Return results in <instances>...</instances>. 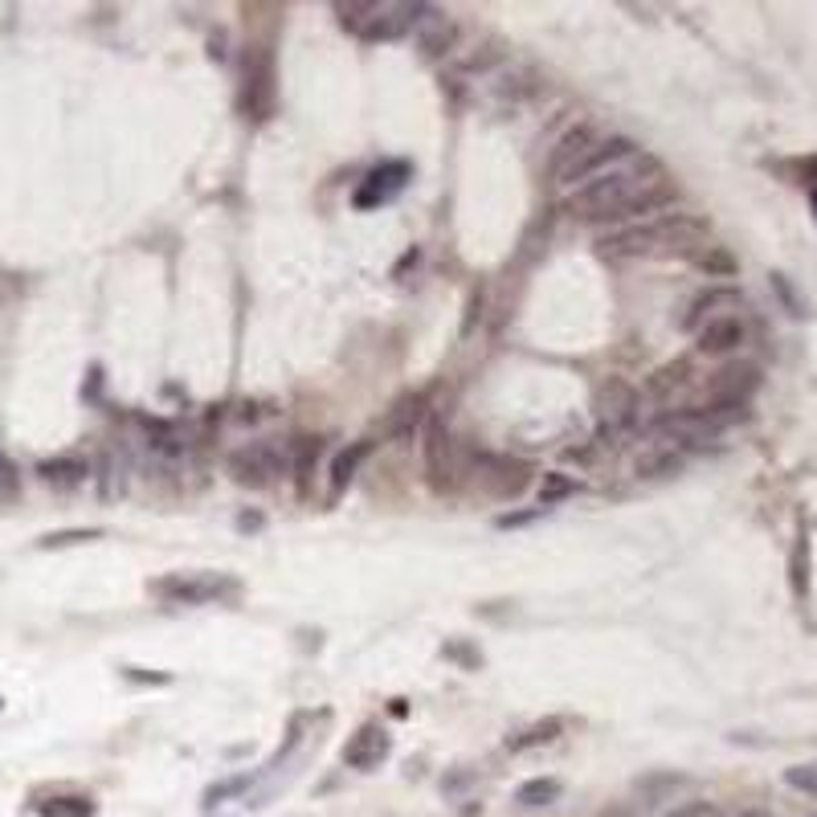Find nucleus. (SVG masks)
Instances as JSON below:
<instances>
[{"mask_svg":"<svg viewBox=\"0 0 817 817\" xmlns=\"http://www.w3.org/2000/svg\"><path fill=\"white\" fill-rule=\"evenodd\" d=\"M670 197H675V188L666 180L663 164L650 160V155H633L605 176L580 185L568 197V209L580 222H626V217H642V213L663 209Z\"/></svg>","mask_w":817,"mask_h":817,"instance_id":"nucleus-1","label":"nucleus"},{"mask_svg":"<svg viewBox=\"0 0 817 817\" xmlns=\"http://www.w3.org/2000/svg\"><path fill=\"white\" fill-rule=\"evenodd\" d=\"M703 229L691 217H675L666 213L658 222L626 225L609 238H601V254L609 257H650V254H670V250H687Z\"/></svg>","mask_w":817,"mask_h":817,"instance_id":"nucleus-2","label":"nucleus"},{"mask_svg":"<svg viewBox=\"0 0 817 817\" xmlns=\"http://www.w3.org/2000/svg\"><path fill=\"white\" fill-rule=\"evenodd\" d=\"M152 593L168 605H234L241 580L229 573H168L152 580Z\"/></svg>","mask_w":817,"mask_h":817,"instance_id":"nucleus-3","label":"nucleus"},{"mask_svg":"<svg viewBox=\"0 0 817 817\" xmlns=\"http://www.w3.org/2000/svg\"><path fill=\"white\" fill-rule=\"evenodd\" d=\"M426 4H336L340 21L364 41H397L413 34Z\"/></svg>","mask_w":817,"mask_h":817,"instance_id":"nucleus-4","label":"nucleus"},{"mask_svg":"<svg viewBox=\"0 0 817 817\" xmlns=\"http://www.w3.org/2000/svg\"><path fill=\"white\" fill-rule=\"evenodd\" d=\"M287 462H290V454H282L278 445L250 442L229 454V475H234L238 487H254L257 491V487H271L274 478L287 470Z\"/></svg>","mask_w":817,"mask_h":817,"instance_id":"nucleus-5","label":"nucleus"},{"mask_svg":"<svg viewBox=\"0 0 817 817\" xmlns=\"http://www.w3.org/2000/svg\"><path fill=\"white\" fill-rule=\"evenodd\" d=\"M638 155V143L626 136H609V139H593L585 152L568 164V172H564L561 180H568V185H577V180H596V176H605V172H613L617 164H626V160H633Z\"/></svg>","mask_w":817,"mask_h":817,"instance_id":"nucleus-6","label":"nucleus"},{"mask_svg":"<svg viewBox=\"0 0 817 817\" xmlns=\"http://www.w3.org/2000/svg\"><path fill=\"white\" fill-rule=\"evenodd\" d=\"M761 389V368L752 360H736L719 368L707 385V409H749L752 392Z\"/></svg>","mask_w":817,"mask_h":817,"instance_id":"nucleus-7","label":"nucleus"},{"mask_svg":"<svg viewBox=\"0 0 817 817\" xmlns=\"http://www.w3.org/2000/svg\"><path fill=\"white\" fill-rule=\"evenodd\" d=\"M596 417H601V433L617 438L638 422V392L626 380H609L601 397H596Z\"/></svg>","mask_w":817,"mask_h":817,"instance_id":"nucleus-8","label":"nucleus"},{"mask_svg":"<svg viewBox=\"0 0 817 817\" xmlns=\"http://www.w3.org/2000/svg\"><path fill=\"white\" fill-rule=\"evenodd\" d=\"M409 176H413V168H409L405 160H392V164H380V168H373L368 176H364V185L356 188V209H376V204H389L392 197H401V192H405Z\"/></svg>","mask_w":817,"mask_h":817,"instance_id":"nucleus-9","label":"nucleus"},{"mask_svg":"<svg viewBox=\"0 0 817 817\" xmlns=\"http://www.w3.org/2000/svg\"><path fill=\"white\" fill-rule=\"evenodd\" d=\"M389 752H392L389 732H385L380 724H364V728H356V736L343 744V765L356 768V772H373V768H380L389 761Z\"/></svg>","mask_w":817,"mask_h":817,"instance_id":"nucleus-10","label":"nucleus"},{"mask_svg":"<svg viewBox=\"0 0 817 817\" xmlns=\"http://www.w3.org/2000/svg\"><path fill=\"white\" fill-rule=\"evenodd\" d=\"M426 475L433 491H445L454 475H458V462H454V442L445 433L442 422H429L426 426Z\"/></svg>","mask_w":817,"mask_h":817,"instance_id":"nucleus-11","label":"nucleus"},{"mask_svg":"<svg viewBox=\"0 0 817 817\" xmlns=\"http://www.w3.org/2000/svg\"><path fill=\"white\" fill-rule=\"evenodd\" d=\"M241 106H246L250 120H266L274 111V62L266 53L246 62V95H241Z\"/></svg>","mask_w":817,"mask_h":817,"instance_id":"nucleus-12","label":"nucleus"},{"mask_svg":"<svg viewBox=\"0 0 817 817\" xmlns=\"http://www.w3.org/2000/svg\"><path fill=\"white\" fill-rule=\"evenodd\" d=\"M744 311V294L736 287H712L707 294H699L695 303H691V311H687V319H682V327L687 331H699V327L715 324V319H728V315H740Z\"/></svg>","mask_w":817,"mask_h":817,"instance_id":"nucleus-13","label":"nucleus"},{"mask_svg":"<svg viewBox=\"0 0 817 817\" xmlns=\"http://www.w3.org/2000/svg\"><path fill=\"white\" fill-rule=\"evenodd\" d=\"M478 478H482V487L491 494L507 499V494H519L528 487V466H524V462L499 458V454H478Z\"/></svg>","mask_w":817,"mask_h":817,"instance_id":"nucleus-14","label":"nucleus"},{"mask_svg":"<svg viewBox=\"0 0 817 817\" xmlns=\"http://www.w3.org/2000/svg\"><path fill=\"white\" fill-rule=\"evenodd\" d=\"M695 336H699V352L724 356V352H732V348L744 343V319H740V315H728V319H715V324L699 327Z\"/></svg>","mask_w":817,"mask_h":817,"instance_id":"nucleus-15","label":"nucleus"},{"mask_svg":"<svg viewBox=\"0 0 817 817\" xmlns=\"http://www.w3.org/2000/svg\"><path fill=\"white\" fill-rule=\"evenodd\" d=\"M564 793V784L556 781V777H531V781H524L519 789H515V805L519 809H548V805H556Z\"/></svg>","mask_w":817,"mask_h":817,"instance_id":"nucleus-16","label":"nucleus"},{"mask_svg":"<svg viewBox=\"0 0 817 817\" xmlns=\"http://www.w3.org/2000/svg\"><path fill=\"white\" fill-rule=\"evenodd\" d=\"M426 417V397L422 392H413V397H401L397 405H392V413L385 417V429H389L392 438H405V433H413V426Z\"/></svg>","mask_w":817,"mask_h":817,"instance_id":"nucleus-17","label":"nucleus"},{"mask_svg":"<svg viewBox=\"0 0 817 817\" xmlns=\"http://www.w3.org/2000/svg\"><path fill=\"white\" fill-rule=\"evenodd\" d=\"M561 732H564V724L556 719V715H548V719H540V724H531V728H524V732L507 736V752L544 749V744H552V740H556Z\"/></svg>","mask_w":817,"mask_h":817,"instance_id":"nucleus-18","label":"nucleus"},{"mask_svg":"<svg viewBox=\"0 0 817 817\" xmlns=\"http://www.w3.org/2000/svg\"><path fill=\"white\" fill-rule=\"evenodd\" d=\"M368 450H373V442H356V445H348L340 458L331 462V494H340L352 478H356L360 470V462L368 458Z\"/></svg>","mask_w":817,"mask_h":817,"instance_id":"nucleus-19","label":"nucleus"},{"mask_svg":"<svg viewBox=\"0 0 817 817\" xmlns=\"http://www.w3.org/2000/svg\"><path fill=\"white\" fill-rule=\"evenodd\" d=\"M37 475L53 482V487H78L86 478V462L83 458H50L37 466Z\"/></svg>","mask_w":817,"mask_h":817,"instance_id":"nucleus-20","label":"nucleus"},{"mask_svg":"<svg viewBox=\"0 0 817 817\" xmlns=\"http://www.w3.org/2000/svg\"><path fill=\"white\" fill-rule=\"evenodd\" d=\"M37 817H95V801L66 793V797H46L37 805Z\"/></svg>","mask_w":817,"mask_h":817,"instance_id":"nucleus-21","label":"nucleus"},{"mask_svg":"<svg viewBox=\"0 0 817 817\" xmlns=\"http://www.w3.org/2000/svg\"><path fill=\"white\" fill-rule=\"evenodd\" d=\"M589 143H593V131H589V127H577V131H568V136L556 143V155H552V176H564V172H568V164H573V160H577V155L585 152Z\"/></svg>","mask_w":817,"mask_h":817,"instance_id":"nucleus-22","label":"nucleus"},{"mask_svg":"<svg viewBox=\"0 0 817 817\" xmlns=\"http://www.w3.org/2000/svg\"><path fill=\"white\" fill-rule=\"evenodd\" d=\"M679 470H682V458L675 454V450L638 458V475H642V478H666V475H679Z\"/></svg>","mask_w":817,"mask_h":817,"instance_id":"nucleus-23","label":"nucleus"},{"mask_svg":"<svg viewBox=\"0 0 817 817\" xmlns=\"http://www.w3.org/2000/svg\"><path fill=\"white\" fill-rule=\"evenodd\" d=\"M568 494H577V478L573 475H561V470H552V475H544V482H540V503H556V499H568Z\"/></svg>","mask_w":817,"mask_h":817,"instance_id":"nucleus-24","label":"nucleus"},{"mask_svg":"<svg viewBox=\"0 0 817 817\" xmlns=\"http://www.w3.org/2000/svg\"><path fill=\"white\" fill-rule=\"evenodd\" d=\"M90 540H102L99 528H70V531H50V536H41L37 544L41 548H70V544H90Z\"/></svg>","mask_w":817,"mask_h":817,"instance_id":"nucleus-25","label":"nucleus"},{"mask_svg":"<svg viewBox=\"0 0 817 817\" xmlns=\"http://www.w3.org/2000/svg\"><path fill=\"white\" fill-rule=\"evenodd\" d=\"M784 784H789V789H797V793H805V797L817 801V768L814 765L784 768Z\"/></svg>","mask_w":817,"mask_h":817,"instance_id":"nucleus-26","label":"nucleus"},{"mask_svg":"<svg viewBox=\"0 0 817 817\" xmlns=\"http://www.w3.org/2000/svg\"><path fill=\"white\" fill-rule=\"evenodd\" d=\"M805 580H809V544L801 540L797 552H793V589H797V596H805Z\"/></svg>","mask_w":817,"mask_h":817,"instance_id":"nucleus-27","label":"nucleus"},{"mask_svg":"<svg viewBox=\"0 0 817 817\" xmlns=\"http://www.w3.org/2000/svg\"><path fill=\"white\" fill-rule=\"evenodd\" d=\"M17 499V466L0 454V503Z\"/></svg>","mask_w":817,"mask_h":817,"instance_id":"nucleus-28","label":"nucleus"},{"mask_svg":"<svg viewBox=\"0 0 817 817\" xmlns=\"http://www.w3.org/2000/svg\"><path fill=\"white\" fill-rule=\"evenodd\" d=\"M250 784V777H234V781H222V784H213L209 793H204V805H217L222 797H229V793H241Z\"/></svg>","mask_w":817,"mask_h":817,"instance_id":"nucleus-29","label":"nucleus"},{"mask_svg":"<svg viewBox=\"0 0 817 817\" xmlns=\"http://www.w3.org/2000/svg\"><path fill=\"white\" fill-rule=\"evenodd\" d=\"M445 654H450V658H458L466 670H478V666H482V654H478V650L458 646V642H450V646H445Z\"/></svg>","mask_w":817,"mask_h":817,"instance_id":"nucleus-30","label":"nucleus"},{"mask_svg":"<svg viewBox=\"0 0 817 817\" xmlns=\"http://www.w3.org/2000/svg\"><path fill=\"white\" fill-rule=\"evenodd\" d=\"M544 515V507L536 511H515V515H499V528H524V524H531V519H540Z\"/></svg>","mask_w":817,"mask_h":817,"instance_id":"nucleus-31","label":"nucleus"},{"mask_svg":"<svg viewBox=\"0 0 817 817\" xmlns=\"http://www.w3.org/2000/svg\"><path fill=\"white\" fill-rule=\"evenodd\" d=\"M238 528H241V531L262 528V515H241V519H238Z\"/></svg>","mask_w":817,"mask_h":817,"instance_id":"nucleus-32","label":"nucleus"},{"mask_svg":"<svg viewBox=\"0 0 817 817\" xmlns=\"http://www.w3.org/2000/svg\"><path fill=\"white\" fill-rule=\"evenodd\" d=\"M740 817H768V814H740Z\"/></svg>","mask_w":817,"mask_h":817,"instance_id":"nucleus-33","label":"nucleus"}]
</instances>
